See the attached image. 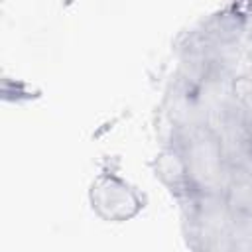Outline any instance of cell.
Segmentation results:
<instances>
[{
    "mask_svg": "<svg viewBox=\"0 0 252 252\" xmlns=\"http://www.w3.org/2000/svg\"><path fill=\"white\" fill-rule=\"evenodd\" d=\"M179 207L191 252H230L232 213L222 195H191Z\"/></svg>",
    "mask_w": 252,
    "mask_h": 252,
    "instance_id": "1",
    "label": "cell"
},
{
    "mask_svg": "<svg viewBox=\"0 0 252 252\" xmlns=\"http://www.w3.org/2000/svg\"><path fill=\"white\" fill-rule=\"evenodd\" d=\"M152 169H154V175L159 179V183L177 201H185L191 195H195L193 187H191L185 158L177 146L163 144L152 161Z\"/></svg>",
    "mask_w": 252,
    "mask_h": 252,
    "instance_id": "4",
    "label": "cell"
},
{
    "mask_svg": "<svg viewBox=\"0 0 252 252\" xmlns=\"http://www.w3.org/2000/svg\"><path fill=\"white\" fill-rule=\"evenodd\" d=\"M230 252H252V215H232Z\"/></svg>",
    "mask_w": 252,
    "mask_h": 252,
    "instance_id": "6",
    "label": "cell"
},
{
    "mask_svg": "<svg viewBox=\"0 0 252 252\" xmlns=\"http://www.w3.org/2000/svg\"><path fill=\"white\" fill-rule=\"evenodd\" d=\"M222 197L232 215H252V177L230 175Z\"/></svg>",
    "mask_w": 252,
    "mask_h": 252,
    "instance_id": "5",
    "label": "cell"
},
{
    "mask_svg": "<svg viewBox=\"0 0 252 252\" xmlns=\"http://www.w3.org/2000/svg\"><path fill=\"white\" fill-rule=\"evenodd\" d=\"M89 203L96 217L106 222H124L144 209L140 191L112 171L98 173L89 189Z\"/></svg>",
    "mask_w": 252,
    "mask_h": 252,
    "instance_id": "3",
    "label": "cell"
},
{
    "mask_svg": "<svg viewBox=\"0 0 252 252\" xmlns=\"http://www.w3.org/2000/svg\"><path fill=\"white\" fill-rule=\"evenodd\" d=\"M169 144L181 150L195 195L224 193L230 173L224 161L220 138L213 128L201 126L171 140Z\"/></svg>",
    "mask_w": 252,
    "mask_h": 252,
    "instance_id": "2",
    "label": "cell"
}]
</instances>
